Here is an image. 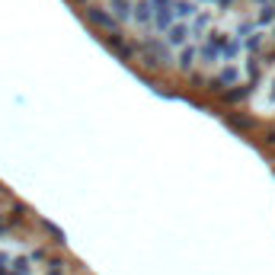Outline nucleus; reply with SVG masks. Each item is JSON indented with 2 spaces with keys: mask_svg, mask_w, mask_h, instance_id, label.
Wrapping results in <instances>:
<instances>
[{
  "mask_svg": "<svg viewBox=\"0 0 275 275\" xmlns=\"http://www.w3.org/2000/svg\"><path fill=\"white\" fill-rule=\"evenodd\" d=\"M250 112L256 118H275V64L259 77L256 90L250 93Z\"/></svg>",
  "mask_w": 275,
  "mask_h": 275,
  "instance_id": "nucleus-1",
  "label": "nucleus"
}]
</instances>
